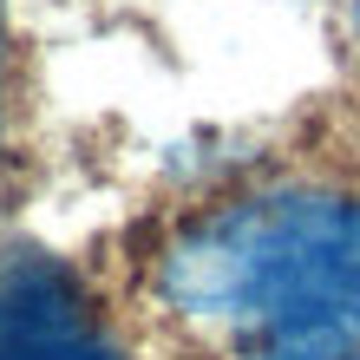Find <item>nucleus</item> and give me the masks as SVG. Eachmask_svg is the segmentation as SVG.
I'll use <instances>...</instances> for the list:
<instances>
[{
	"mask_svg": "<svg viewBox=\"0 0 360 360\" xmlns=\"http://www.w3.org/2000/svg\"><path fill=\"white\" fill-rule=\"evenodd\" d=\"M164 302L229 360H360V203L269 190L184 229Z\"/></svg>",
	"mask_w": 360,
	"mask_h": 360,
	"instance_id": "1",
	"label": "nucleus"
},
{
	"mask_svg": "<svg viewBox=\"0 0 360 360\" xmlns=\"http://www.w3.org/2000/svg\"><path fill=\"white\" fill-rule=\"evenodd\" d=\"M0 360H124L92 321L79 282L46 256L0 269Z\"/></svg>",
	"mask_w": 360,
	"mask_h": 360,
	"instance_id": "2",
	"label": "nucleus"
}]
</instances>
